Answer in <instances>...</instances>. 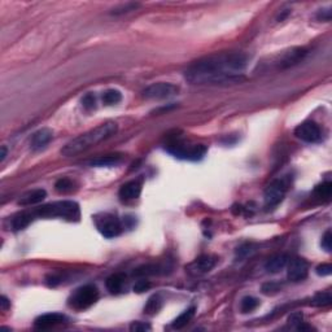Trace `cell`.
<instances>
[{
	"label": "cell",
	"mask_w": 332,
	"mask_h": 332,
	"mask_svg": "<svg viewBox=\"0 0 332 332\" xmlns=\"http://www.w3.org/2000/svg\"><path fill=\"white\" fill-rule=\"evenodd\" d=\"M248 57L243 52H219L196 60L184 70L192 84H234L246 80Z\"/></svg>",
	"instance_id": "obj_1"
},
{
	"label": "cell",
	"mask_w": 332,
	"mask_h": 332,
	"mask_svg": "<svg viewBox=\"0 0 332 332\" xmlns=\"http://www.w3.org/2000/svg\"><path fill=\"white\" fill-rule=\"evenodd\" d=\"M118 131V124L113 121L105 122V124L92 128L90 131L81 134L73 140H70L68 144L61 149V155L65 157H73V156L80 155L87 149L92 148L99 143L105 142L109 138L114 136Z\"/></svg>",
	"instance_id": "obj_2"
},
{
	"label": "cell",
	"mask_w": 332,
	"mask_h": 332,
	"mask_svg": "<svg viewBox=\"0 0 332 332\" xmlns=\"http://www.w3.org/2000/svg\"><path fill=\"white\" fill-rule=\"evenodd\" d=\"M34 218H60L69 222L80 221L81 209L76 201L62 200L42 205L31 210Z\"/></svg>",
	"instance_id": "obj_3"
},
{
	"label": "cell",
	"mask_w": 332,
	"mask_h": 332,
	"mask_svg": "<svg viewBox=\"0 0 332 332\" xmlns=\"http://www.w3.org/2000/svg\"><path fill=\"white\" fill-rule=\"evenodd\" d=\"M308 55V49L305 47H292L290 49L279 52L278 55L273 56L269 62H265V69L269 70H284L288 68L300 64Z\"/></svg>",
	"instance_id": "obj_4"
},
{
	"label": "cell",
	"mask_w": 332,
	"mask_h": 332,
	"mask_svg": "<svg viewBox=\"0 0 332 332\" xmlns=\"http://www.w3.org/2000/svg\"><path fill=\"white\" fill-rule=\"evenodd\" d=\"M99 298V290L92 284H87L73 293L69 300V305L76 310H84L92 306Z\"/></svg>",
	"instance_id": "obj_5"
},
{
	"label": "cell",
	"mask_w": 332,
	"mask_h": 332,
	"mask_svg": "<svg viewBox=\"0 0 332 332\" xmlns=\"http://www.w3.org/2000/svg\"><path fill=\"white\" fill-rule=\"evenodd\" d=\"M93 221L99 232L108 239L116 238L122 232L121 221L111 213H101V214L95 215Z\"/></svg>",
	"instance_id": "obj_6"
},
{
	"label": "cell",
	"mask_w": 332,
	"mask_h": 332,
	"mask_svg": "<svg viewBox=\"0 0 332 332\" xmlns=\"http://www.w3.org/2000/svg\"><path fill=\"white\" fill-rule=\"evenodd\" d=\"M179 92V87L167 82L152 83L143 91V96L148 100H164L171 96H175Z\"/></svg>",
	"instance_id": "obj_7"
},
{
	"label": "cell",
	"mask_w": 332,
	"mask_h": 332,
	"mask_svg": "<svg viewBox=\"0 0 332 332\" xmlns=\"http://www.w3.org/2000/svg\"><path fill=\"white\" fill-rule=\"evenodd\" d=\"M288 184L284 179H275L273 180L265 190V207L274 208L279 205L283 201L284 196L287 194Z\"/></svg>",
	"instance_id": "obj_8"
},
{
	"label": "cell",
	"mask_w": 332,
	"mask_h": 332,
	"mask_svg": "<svg viewBox=\"0 0 332 332\" xmlns=\"http://www.w3.org/2000/svg\"><path fill=\"white\" fill-rule=\"evenodd\" d=\"M171 155H174L178 159L191 160V161H197L201 160L207 153V147L203 144L195 145H184V144H174L167 148Z\"/></svg>",
	"instance_id": "obj_9"
},
{
	"label": "cell",
	"mask_w": 332,
	"mask_h": 332,
	"mask_svg": "<svg viewBox=\"0 0 332 332\" xmlns=\"http://www.w3.org/2000/svg\"><path fill=\"white\" fill-rule=\"evenodd\" d=\"M296 138L305 143H317L322 139V131L319 126L313 121H306L294 128Z\"/></svg>",
	"instance_id": "obj_10"
},
{
	"label": "cell",
	"mask_w": 332,
	"mask_h": 332,
	"mask_svg": "<svg viewBox=\"0 0 332 332\" xmlns=\"http://www.w3.org/2000/svg\"><path fill=\"white\" fill-rule=\"evenodd\" d=\"M217 263V258L213 256H209V254H204V256L197 257L195 261L187 265L186 271L192 277H201V275H205L210 270H213V267L215 266Z\"/></svg>",
	"instance_id": "obj_11"
},
{
	"label": "cell",
	"mask_w": 332,
	"mask_h": 332,
	"mask_svg": "<svg viewBox=\"0 0 332 332\" xmlns=\"http://www.w3.org/2000/svg\"><path fill=\"white\" fill-rule=\"evenodd\" d=\"M287 278L290 282H302L308 278L309 265L304 258L296 257L288 261L287 263Z\"/></svg>",
	"instance_id": "obj_12"
},
{
	"label": "cell",
	"mask_w": 332,
	"mask_h": 332,
	"mask_svg": "<svg viewBox=\"0 0 332 332\" xmlns=\"http://www.w3.org/2000/svg\"><path fill=\"white\" fill-rule=\"evenodd\" d=\"M66 321V317L61 313H47V314L39 315L38 318L35 319V327L39 330H48L59 326Z\"/></svg>",
	"instance_id": "obj_13"
},
{
	"label": "cell",
	"mask_w": 332,
	"mask_h": 332,
	"mask_svg": "<svg viewBox=\"0 0 332 332\" xmlns=\"http://www.w3.org/2000/svg\"><path fill=\"white\" fill-rule=\"evenodd\" d=\"M52 138H53L52 130H49V128H41V130H38V131L33 135V138L30 140V148L34 152L42 151V149L45 148L49 144Z\"/></svg>",
	"instance_id": "obj_14"
},
{
	"label": "cell",
	"mask_w": 332,
	"mask_h": 332,
	"mask_svg": "<svg viewBox=\"0 0 332 332\" xmlns=\"http://www.w3.org/2000/svg\"><path fill=\"white\" fill-rule=\"evenodd\" d=\"M140 194H142V183L139 180H130L127 183L122 184L118 192L120 197L124 201L135 200L140 196Z\"/></svg>",
	"instance_id": "obj_15"
},
{
	"label": "cell",
	"mask_w": 332,
	"mask_h": 332,
	"mask_svg": "<svg viewBox=\"0 0 332 332\" xmlns=\"http://www.w3.org/2000/svg\"><path fill=\"white\" fill-rule=\"evenodd\" d=\"M45 196H47V192L43 188L28 191L26 194H24L20 197L18 205H22V207H33V205H37L39 203H42L45 199Z\"/></svg>",
	"instance_id": "obj_16"
},
{
	"label": "cell",
	"mask_w": 332,
	"mask_h": 332,
	"mask_svg": "<svg viewBox=\"0 0 332 332\" xmlns=\"http://www.w3.org/2000/svg\"><path fill=\"white\" fill-rule=\"evenodd\" d=\"M169 269L167 265L163 263H148L138 267L134 271V277H151V275H159V274H165L166 270Z\"/></svg>",
	"instance_id": "obj_17"
},
{
	"label": "cell",
	"mask_w": 332,
	"mask_h": 332,
	"mask_svg": "<svg viewBox=\"0 0 332 332\" xmlns=\"http://www.w3.org/2000/svg\"><path fill=\"white\" fill-rule=\"evenodd\" d=\"M35 218L33 215L31 211H22V213H17L16 215L12 217V219H9V227L14 231H20V230H24V228L28 227L31 222L34 221Z\"/></svg>",
	"instance_id": "obj_18"
},
{
	"label": "cell",
	"mask_w": 332,
	"mask_h": 332,
	"mask_svg": "<svg viewBox=\"0 0 332 332\" xmlns=\"http://www.w3.org/2000/svg\"><path fill=\"white\" fill-rule=\"evenodd\" d=\"M124 283H126V275L122 273H116L113 275L108 278L107 282H105V286H107V290L113 294L121 293L124 290Z\"/></svg>",
	"instance_id": "obj_19"
},
{
	"label": "cell",
	"mask_w": 332,
	"mask_h": 332,
	"mask_svg": "<svg viewBox=\"0 0 332 332\" xmlns=\"http://www.w3.org/2000/svg\"><path fill=\"white\" fill-rule=\"evenodd\" d=\"M288 256L286 254H277V256H273L271 258H269V261L265 265V269L269 271V273H279L284 267L287 266L288 263Z\"/></svg>",
	"instance_id": "obj_20"
},
{
	"label": "cell",
	"mask_w": 332,
	"mask_h": 332,
	"mask_svg": "<svg viewBox=\"0 0 332 332\" xmlns=\"http://www.w3.org/2000/svg\"><path fill=\"white\" fill-rule=\"evenodd\" d=\"M195 306H191L190 309H187V310H184L182 314L178 317V318L175 319V321L173 322V329L175 330H182L183 327H186L188 323L191 322V319L194 318L195 315Z\"/></svg>",
	"instance_id": "obj_21"
},
{
	"label": "cell",
	"mask_w": 332,
	"mask_h": 332,
	"mask_svg": "<svg viewBox=\"0 0 332 332\" xmlns=\"http://www.w3.org/2000/svg\"><path fill=\"white\" fill-rule=\"evenodd\" d=\"M161 308H163V298L160 297L159 294H155L147 301L144 306V313L148 315H155L161 310Z\"/></svg>",
	"instance_id": "obj_22"
},
{
	"label": "cell",
	"mask_w": 332,
	"mask_h": 332,
	"mask_svg": "<svg viewBox=\"0 0 332 332\" xmlns=\"http://www.w3.org/2000/svg\"><path fill=\"white\" fill-rule=\"evenodd\" d=\"M121 156L120 155H109V156H104V157H99V159L93 160L91 165L92 166H113L117 165V164L121 163Z\"/></svg>",
	"instance_id": "obj_23"
},
{
	"label": "cell",
	"mask_w": 332,
	"mask_h": 332,
	"mask_svg": "<svg viewBox=\"0 0 332 332\" xmlns=\"http://www.w3.org/2000/svg\"><path fill=\"white\" fill-rule=\"evenodd\" d=\"M332 302V296L330 290L326 292H319L311 298V305L314 306H319V308H325V306H330Z\"/></svg>",
	"instance_id": "obj_24"
},
{
	"label": "cell",
	"mask_w": 332,
	"mask_h": 332,
	"mask_svg": "<svg viewBox=\"0 0 332 332\" xmlns=\"http://www.w3.org/2000/svg\"><path fill=\"white\" fill-rule=\"evenodd\" d=\"M256 250H257L256 244H253V243H246V244H243V246H240L238 249H236V256H238V258L240 259L248 258V257L252 256L253 253H256Z\"/></svg>",
	"instance_id": "obj_25"
},
{
	"label": "cell",
	"mask_w": 332,
	"mask_h": 332,
	"mask_svg": "<svg viewBox=\"0 0 332 332\" xmlns=\"http://www.w3.org/2000/svg\"><path fill=\"white\" fill-rule=\"evenodd\" d=\"M122 100V95L120 91L117 90H108L104 92L103 95V101L104 104L107 105H114V104H118Z\"/></svg>",
	"instance_id": "obj_26"
},
{
	"label": "cell",
	"mask_w": 332,
	"mask_h": 332,
	"mask_svg": "<svg viewBox=\"0 0 332 332\" xmlns=\"http://www.w3.org/2000/svg\"><path fill=\"white\" fill-rule=\"evenodd\" d=\"M259 305V301L256 297H252V296H247L242 300V304H240V310L243 313H250V311L256 310L257 306Z\"/></svg>",
	"instance_id": "obj_27"
},
{
	"label": "cell",
	"mask_w": 332,
	"mask_h": 332,
	"mask_svg": "<svg viewBox=\"0 0 332 332\" xmlns=\"http://www.w3.org/2000/svg\"><path fill=\"white\" fill-rule=\"evenodd\" d=\"M55 188L60 194H66V192L73 191V188H74V182L72 179H69V178H61V179L56 182Z\"/></svg>",
	"instance_id": "obj_28"
},
{
	"label": "cell",
	"mask_w": 332,
	"mask_h": 332,
	"mask_svg": "<svg viewBox=\"0 0 332 332\" xmlns=\"http://www.w3.org/2000/svg\"><path fill=\"white\" fill-rule=\"evenodd\" d=\"M332 192V184L331 182H325V183L319 184V186L315 187L314 194L317 195L321 199H329L331 196Z\"/></svg>",
	"instance_id": "obj_29"
},
{
	"label": "cell",
	"mask_w": 332,
	"mask_h": 332,
	"mask_svg": "<svg viewBox=\"0 0 332 332\" xmlns=\"http://www.w3.org/2000/svg\"><path fill=\"white\" fill-rule=\"evenodd\" d=\"M138 7H139V4H136V3H126L124 5H120V7L114 8L112 13H113V14L127 13V12H130V10L136 9Z\"/></svg>",
	"instance_id": "obj_30"
},
{
	"label": "cell",
	"mask_w": 332,
	"mask_h": 332,
	"mask_svg": "<svg viewBox=\"0 0 332 332\" xmlns=\"http://www.w3.org/2000/svg\"><path fill=\"white\" fill-rule=\"evenodd\" d=\"M149 288H151V282L147 279H140L135 283L134 292H136V293H143L145 290H148Z\"/></svg>",
	"instance_id": "obj_31"
},
{
	"label": "cell",
	"mask_w": 332,
	"mask_h": 332,
	"mask_svg": "<svg viewBox=\"0 0 332 332\" xmlns=\"http://www.w3.org/2000/svg\"><path fill=\"white\" fill-rule=\"evenodd\" d=\"M82 105L83 108H86L87 111H91V109L96 107V100H95V96H93L92 93H87L86 96L83 97Z\"/></svg>",
	"instance_id": "obj_32"
},
{
	"label": "cell",
	"mask_w": 332,
	"mask_h": 332,
	"mask_svg": "<svg viewBox=\"0 0 332 332\" xmlns=\"http://www.w3.org/2000/svg\"><path fill=\"white\" fill-rule=\"evenodd\" d=\"M331 239H332V235H331V230H327V231L325 232V235L322 236V248L325 249L326 252H331Z\"/></svg>",
	"instance_id": "obj_33"
},
{
	"label": "cell",
	"mask_w": 332,
	"mask_h": 332,
	"mask_svg": "<svg viewBox=\"0 0 332 332\" xmlns=\"http://www.w3.org/2000/svg\"><path fill=\"white\" fill-rule=\"evenodd\" d=\"M149 330H151V326L145 322H132L131 326H130V331L132 332L149 331Z\"/></svg>",
	"instance_id": "obj_34"
},
{
	"label": "cell",
	"mask_w": 332,
	"mask_h": 332,
	"mask_svg": "<svg viewBox=\"0 0 332 332\" xmlns=\"http://www.w3.org/2000/svg\"><path fill=\"white\" fill-rule=\"evenodd\" d=\"M317 274H318L319 277H327V275H331L332 273V266L330 263H322L317 267Z\"/></svg>",
	"instance_id": "obj_35"
},
{
	"label": "cell",
	"mask_w": 332,
	"mask_h": 332,
	"mask_svg": "<svg viewBox=\"0 0 332 332\" xmlns=\"http://www.w3.org/2000/svg\"><path fill=\"white\" fill-rule=\"evenodd\" d=\"M331 16H332L331 8H323V9H319V12L317 13V18H318L319 21H326V22L331 21Z\"/></svg>",
	"instance_id": "obj_36"
},
{
	"label": "cell",
	"mask_w": 332,
	"mask_h": 332,
	"mask_svg": "<svg viewBox=\"0 0 332 332\" xmlns=\"http://www.w3.org/2000/svg\"><path fill=\"white\" fill-rule=\"evenodd\" d=\"M288 322H290V325H300V323H302V314L301 313L290 314V317L288 318Z\"/></svg>",
	"instance_id": "obj_37"
},
{
	"label": "cell",
	"mask_w": 332,
	"mask_h": 332,
	"mask_svg": "<svg viewBox=\"0 0 332 332\" xmlns=\"http://www.w3.org/2000/svg\"><path fill=\"white\" fill-rule=\"evenodd\" d=\"M277 290H279V288H278L277 284H273V283L271 284L267 283L262 287V292L265 294H270V293H273V292H277Z\"/></svg>",
	"instance_id": "obj_38"
},
{
	"label": "cell",
	"mask_w": 332,
	"mask_h": 332,
	"mask_svg": "<svg viewBox=\"0 0 332 332\" xmlns=\"http://www.w3.org/2000/svg\"><path fill=\"white\" fill-rule=\"evenodd\" d=\"M0 306H1V310L3 311L8 310L10 308V301L5 296H1V298H0Z\"/></svg>",
	"instance_id": "obj_39"
},
{
	"label": "cell",
	"mask_w": 332,
	"mask_h": 332,
	"mask_svg": "<svg viewBox=\"0 0 332 332\" xmlns=\"http://www.w3.org/2000/svg\"><path fill=\"white\" fill-rule=\"evenodd\" d=\"M5 156H7V147L3 145V147H1V153H0V161H1V163H3L4 159H5Z\"/></svg>",
	"instance_id": "obj_40"
}]
</instances>
